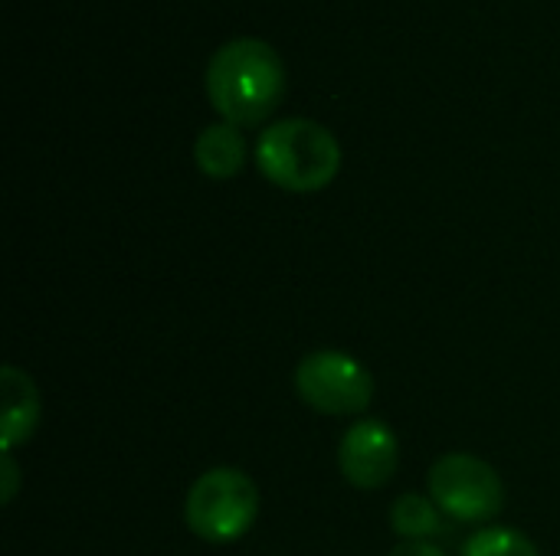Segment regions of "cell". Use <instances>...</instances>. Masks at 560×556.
<instances>
[{"instance_id": "6da1fadb", "label": "cell", "mask_w": 560, "mask_h": 556, "mask_svg": "<svg viewBox=\"0 0 560 556\" xmlns=\"http://www.w3.org/2000/svg\"><path fill=\"white\" fill-rule=\"evenodd\" d=\"M203 82L223 121L256 128L282 105L289 75L282 56L266 39L236 36L210 56Z\"/></svg>"}, {"instance_id": "7a4b0ae2", "label": "cell", "mask_w": 560, "mask_h": 556, "mask_svg": "<svg viewBox=\"0 0 560 556\" xmlns=\"http://www.w3.org/2000/svg\"><path fill=\"white\" fill-rule=\"evenodd\" d=\"M338 138L312 118H285L262 128L256 141L259 174L289 193H318L341 174Z\"/></svg>"}, {"instance_id": "3957f363", "label": "cell", "mask_w": 560, "mask_h": 556, "mask_svg": "<svg viewBox=\"0 0 560 556\" xmlns=\"http://www.w3.org/2000/svg\"><path fill=\"white\" fill-rule=\"evenodd\" d=\"M259 488L240 469L203 472L184 501V521L194 537L207 544H233L246 537L259 518Z\"/></svg>"}, {"instance_id": "277c9868", "label": "cell", "mask_w": 560, "mask_h": 556, "mask_svg": "<svg viewBox=\"0 0 560 556\" xmlns=\"http://www.w3.org/2000/svg\"><path fill=\"white\" fill-rule=\"evenodd\" d=\"M427 485L436 508L459 524H486L505 508V485L499 472L469 452L436 459Z\"/></svg>"}, {"instance_id": "5b68a950", "label": "cell", "mask_w": 560, "mask_h": 556, "mask_svg": "<svg viewBox=\"0 0 560 556\" xmlns=\"http://www.w3.org/2000/svg\"><path fill=\"white\" fill-rule=\"evenodd\" d=\"M295 390L322 416H358L374 400V377L351 354L315 351L295 367Z\"/></svg>"}, {"instance_id": "8992f818", "label": "cell", "mask_w": 560, "mask_h": 556, "mask_svg": "<svg viewBox=\"0 0 560 556\" xmlns=\"http://www.w3.org/2000/svg\"><path fill=\"white\" fill-rule=\"evenodd\" d=\"M400 465L397 436L381 419H358L338 442V469L348 485L361 492L384 488Z\"/></svg>"}, {"instance_id": "52a82bcc", "label": "cell", "mask_w": 560, "mask_h": 556, "mask_svg": "<svg viewBox=\"0 0 560 556\" xmlns=\"http://www.w3.org/2000/svg\"><path fill=\"white\" fill-rule=\"evenodd\" d=\"M0 393H3L0 446L3 452H13L39 426V393H36V383L13 364H7L0 374Z\"/></svg>"}, {"instance_id": "ba28073f", "label": "cell", "mask_w": 560, "mask_h": 556, "mask_svg": "<svg viewBox=\"0 0 560 556\" xmlns=\"http://www.w3.org/2000/svg\"><path fill=\"white\" fill-rule=\"evenodd\" d=\"M194 161H197L200 174L210 180L236 177L246 164V141H243L240 128L230 121L207 125L194 141Z\"/></svg>"}, {"instance_id": "9c48e42d", "label": "cell", "mask_w": 560, "mask_h": 556, "mask_svg": "<svg viewBox=\"0 0 560 556\" xmlns=\"http://www.w3.org/2000/svg\"><path fill=\"white\" fill-rule=\"evenodd\" d=\"M390 531L407 541H433L446 531L443 511L423 495H400L390 508Z\"/></svg>"}, {"instance_id": "30bf717a", "label": "cell", "mask_w": 560, "mask_h": 556, "mask_svg": "<svg viewBox=\"0 0 560 556\" xmlns=\"http://www.w3.org/2000/svg\"><path fill=\"white\" fill-rule=\"evenodd\" d=\"M459 556H541L538 547L512 528H486L463 544Z\"/></svg>"}, {"instance_id": "8fae6325", "label": "cell", "mask_w": 560, "mask_h": 556, "mask_svg": "<svg viewBox=\"0 0 560 556\" xmlns=\"http://www.w3.org/2000/svg\"><path fill=\"white\" fill-rule=\"evenodd\" d=\"M390 556H446L436 544L430 541H407V544H397Z\"/></svg>"}, {"instance_id": "7c38bea8", "label": "cell", "mask_w": 560, "mask_h": 556, "mask_svg": "<svg viewBox=\"0 0 560 556\" xmlns=\"http://www.w3.org/2000/svg\"><path fill=\"white\" fill-rule=\"evenodd\" d=\"M3 472H7V505L13 501V485H16V469H13V459H10V452H3Z\"/></svg>"}]
</instances>
